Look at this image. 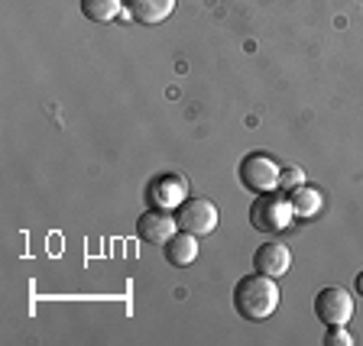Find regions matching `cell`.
<instances>
[{"label":"cell","instance_id":"obj_1","mask_svg":"<svg viewBox=\"0 0 363 346\" xmlns=\"http://www.w3.org/2000/svg\"><path fill=\"white\" fill-rule=\"evenodd\" d=\"M234 308L243 321H266L272 311L279 308V285H276V279H269L263 272L243 275L234 288Z\"/></svg>","mask_w":363,"mask_h":346},{"label":"cell","instance_id":"obj_2","mask_svg":"<svg viewBox=\"0 0 363 346\" xmlns=\"http://www.w3.org/2000/svg\"><path fill=\"white\" fill-rule=\"evenodd\" d=\"M292 224H295V211L289 195L266 191V195H257V201L250 204V226L259 230V233H286Z\"/></svg>","mask_w":363,"mask_h":346},{"label":"cell","instance_id":"obj_3","mask_svg":"<svg viewBox=\"0 0 363 346\" xmlns=\"http://www.w3.org/2000/svg\"><path fill=\"white\" fill-rule=\"evenodd\" d=\"M279 172L282 168L272 162L269 152H247L237 166V178L247 191L266 195V191H279Z\"/></svg>","mask_w":363,"mask_h":346},{"label":"cell","instance_id":"obj_4","mask_svg":"<svg viewBox=\"0 0 363 346\" xmlns=\"http://www.w3.org/2000/svg\"><path fill=\"white\" fill-rule=\"evenodd\" d=\"M175 224H179V230H185V233L208 236V233H214V226H218V207H214L208 197H185V201L175 207Z\"/></svg>","mask_w":363,"mask_h":346},{"label":"cell","instance_id":"obj_5","mask_svg":"<svg viewBox=\"0 0 363 346\" xmlns=\"http://www.w3.org/2000/svg\"><path fill=\"white\" fill-rule=\"evenodd\" d=\"M350 314H354V298H350L347 288L328 285L315 294V317L321 324H347Z\"/></svg>","mask_w":363,"mask_h":346},{"label":"cell","instance_id":"obj_6","mask_svg":"<svg viewBox=\"0 0 363 346\" xmlns=\"http://www.w3.org/2000/svg\"><path fill=\"white\" fill-rule=\"evenodd\" d=\"M172 233H179V224H175V214L162 211V207H150V211L140 214L136 220V236L152 246H166L172 240Z\"/></svg>","mask_w":363,"mask_h":346},{"label":"cell","instance_id":"obj_7","mask_svg":"<svg viewBox=\"0 0 363 346\" xmlns=\"http://www.w3.org/2000/svg\"><path fill=\"white\" fill-rule=\"evenodd\" d=\"M146 197H150L152 207L175 211V207H179V204L189 197V178H182V175H159V178L150 181Z\"/></svg>","mask_w":363,"mask_h":346},{"label":"cell","instance_id":"obj_8","mask_svg":"<svg viewBox=\"0 0 363 346\" xmlns=\"http://www.w3.org/2000/svg\"><path fill=\"white\" fill-rule=\"evenodd\" d=\"M253 265H257V272H263V275H269V279H279V275H286L289 265H292V253H289V246H282V243H263V246L253 253Z\"/></svg>","mask_w":363,"mask_h":346},{"label":"cell","instance_id":"obj_9","mask_svg":"<svg viewBox=\"0 0 363 346\" xmlns=\"http://www.w3.org/2000/svg\"><path fill=\"white\" fill-rule=\"evenodd\" d=\"M175 10V0H127V16L140 26H159Z\"/></svg>","mask_w":363,"mask_h":346},{"label":"cell","instance_id":"obj_10","mask_svg":"<svg viewBox=\"0 0 363 346\" xmlns=\"http://www.w3.org/2000/svg\"><path fill=\"white\" fill-rule=\"evenodd\" d=\"M162 253H166V259L175 269H185V265H191L198 259V236L179 230V233H172V240L162 246Z\"/></svg>","mask_w":363,"mask_h":346},{"label":"cell","instance_id":"obj_11","mask_svg":"<svg viewBox=\"0 0 363 346\" xmlns=\"http://www.w3.org/2000/svg\"><path fill=\"white\" fill-rule=\"evenodd\" d=\"M289 201H292V211H295V220H305V217H315L318 211H321V191L308 188V185H302V188H295L292 195H289Z\"/></svg>","mask_w":363,"mask_h":346},{"label":"cell","instance_id":"obj_12","mask_svg":"<svg viewBox=\"0 0 363 346\" xmlns=\"http://www.w3.org/2000/svg\"><path fill=\"white\" fill-rule=\"evenodd\" d=\"M123 0H82V16L91 23H111L121 13Z\"/></svg>","mask_w":363,"mask_h":346},{"label":"cell","instance_id":"obj_13","mask_svg":"<svg viewBox=\"0 0 363 346\" xmlns=\"http://www.w3.org/2000/svg\"><path fill=\"white\" fill-rule=\"evenodd\" d=\"M302 185H305V172L298 166H286L279 172V191L282 195H292V191L302 188Z\"/></svg>","mask_w":363,"mask_h":346},{"label":"cell","instance_id":"obj_14","mask_svg":"<svg viewBox=\"0 0 363 346\" xmlns=\"http://www.w3.org/2000/svg\"><path fill=\"white\" fill-rule=\"evenodd\" d=\"M321 343H325V346H354V337L344 330V324H331Z\"/></svg>","mask_w":363,"mask_h":346},{"label":"cell","instance_id":"obj_15","mask_svg":"<svg viewBox=\"0 0 363 346\" xmlns=\"http://www.w3.org/2000/svg\"><path fill=\"white\" fill-rule=\"evenodd\" d=\"M354 288H357V294H360V298H363V272H360V275H357V282H354Z\"/></svg>","mask_w":363,"mask_h":346}]
</instances>
